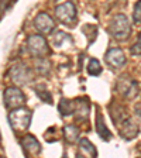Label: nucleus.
<instances>
[{
  "mask_svg": "<svg viewBox=\"0 0 141 158\" xmlns=\"http://www.w3.org/2000/svg\"><path fill=\"white\" fill-rule=\"evenodd\" d=\"M10 76L17 85H27L33 79V71L24 64H16L10 69Z\"/></svg>",
  "mask_w": 141,
  "mask_h": 158,
  "instance_id": "423d86ee",
  "label": "nucleus"
},
{
  "mask_svg": "<svg viewBox=\"0 0 141 158\" xmlns=\"http://www.w3.org/2000/svg\"><path fill=\"white\" fill-rule=\"evenodd\" d=\"M73 113L78 122H85L90 113V103L86 98H79L73 103Z\"/></svg>",
  "mask_w": 141,
  "mask_h": 158,
  "instance_id": "9d476101",
  "label": "nucleus"
},
{
  "mask_svg": "<svg viewBox=\"0 0 141 158\" xmlns=\"http://www.w3.org/2000/svg\"><path fill=\"white\" fill-rule=\"evenodd\" d=\"M135 113H137V117H140V103H137V109H135Z\"/></svg>",
  "mask_w": 141,
  "mask_h": 158,
  "instance_id": "b1692460",
  "label": "nucleus"
},
{
  "mask_svg": "<svg viewBox=\"0 0 141 158\" xmlns=\"http://www.w3.org/2000/svg\"><path fill=\"white\" fill-rule=\"evenodd\" d=\"M55 16L58 19V21H61L62 24L68 26V24H72L76 20V7L73 3L71 2H66L59 6L55 7Z\"/></svg>",
  "mask_w": 141,
  "mask_h": 158,
  "instance_id": "39448f33",
  "label": "nucleus"
},
{
  "mask_svg": "<svg viewBox=\"0 0 141 158\" xmlns=\"http://www.w3.org/2000/svg\"><path fill=\"white\" fill-rule=\"evenodd\" d=\"M27 47L30 49V54L33 56H35V58H44L45 54L49 52V48L45 38L43 35H38V34H33V35L28 37Z\"/></svg>",
  "mask_w": 141,
  "mask_h": 158,
  "instance_id": "7ed1b4c3",
  "label": "nucleus"
},
{
  "mask_svg": "<svg viewBox=\"0 0 141 158\" xmlns=\"http://www.w3.org/2000/svg\"><path fill=\"white\" fill-rule=\"evenodd\" d=\"M102 72V65L96 58H90L88 62V73L90 76H97Z\"/></svg>",
  "mask_w": 141,
  "mask_h": 158,
  "instance_id": "6ab92c4d",
  "label": "nucleus"
},
{
  "mask_svg": "<svg viewBox=\"0 0 141 158\" xmlns=\"http://www.w3.org/2000/svg\"><path fill=\"white\" fill-rule=\"evenodd\" d=\"M131 27L128 23V19L126 17V14H116L113 16L112 21L109 24V33L112 34L114 38L117 40H126L130 35Z\"/></svg>",
  "mask_w": 141,
  "mask_h": 158,
  "instance_id": "f257e3e1",
  "label": "nucleus"
},
{
  "mask_svg": "<svg viewBox=\"0 0 141 158\" xmlns=\"http://www.w3.org/2000/svg\"><path fill=\"white\" fill-rule=\"evenodd\" d=\"M120 134H122L123 138H127V140H131V138L137 137L138 135V124L131 117L124 118V120L120 123Z\"/></svg>",
  "mask_w": 141,
  "mask_h": 158,
  "instance_id": "9b49d317",
  "label": "nucleus"
},
{
  "mask_svg": "<svg viewBox=\"0 0 141 158\" xmlns=\"http://www.w3.org/2000/svg\"><path fill=\"white\" fill-rule=\"evenodd\" d=\"M3 99H4L6 107L10 109V110H16V109L23 107L24 100H26L23 92L19 88H14V86H10V88H7L4 90Z\"/></svg>",
  "mask_w": 141,
  "mask_h": 158,
  "instance_id": "20e7f679",
  "label": "nucleus"
},
{
  "mask_svg": "<svg viewBox=\"0 0 141 158\" xmlns=\"http://www.w3.org/2000/svg\"><path fill=\"white\" fill-rule=\"evenodd\" d=\"M76 158H83V157H82V155H81V154H79V152H78V154H76Z\"/></svg>",
  "mask_w": 141,
  "mask_h": 158,
  "instance_id": "393cba45",
  "label": "nucleus"
},
{
  "mask_svg": "<svg viewBox=\"0 0 141 158\" xmlns=\"http://www.w3.org/2000/svg\"><path fill=\"white\" fill-rule=\"evenodd\" d=\"M64 137L68 143H76L79 140V128L73 124H68L64 127Z\"/></svg>",
  "mask_w": 141,
  "mask_h": 158,
  "instance_id": "dca6fc26",
  "label": "nucleus"
},
{
  "mask_svg": "<svg viewBox=\"0 0 141 158\" xmlns=\"http://www.w3.org/2000/svg\"><path fill=\"white\" fill-rule=\"evenodd\" d=\"M58 110L61 113V116L66 117V116H71L73 113V102L69 100V99L62 98L59 100V105H58Z\"/></svg>",
  "mask_w": 141,
  "mask_h": 158,
  "instance_id": "f3484780",
  "label": "nucleus"
},
{
  "mask_svg": "<svg viewBox=\"0 0 141 158\" xmlns=\"http://www.w3.org/2000/svg\"><path fill=\"white\" fill-rule=\"evenodd\" d=\"M34 26L41 34H49L55 27L52 17L47 13H38L34 19Z\"/></svg>",
  "mask_w": 141,
  "mask_h": 158,
  "instance_id": "1a4fd4ad",
  "label": "nucleus"
},
{
  "mask_svg": "<svg viewBox=\"0 0 141 158\" xmlns=\"http://www.w3.org/2000/svg\"><path fill=\"white\" fill-rule=\"evenodd\" d=\"M105 59H106V62H107V65L114 69L123 68L126 64V55L120 48H110L106 52Z\"/></svg>",
  "mask_w": 141,
  "mask_h": 158,
  "instance_id": "0eeeda50",
  "label": "nucleus"
},
{
  "mask_svg": "<svg viewBox=\"0 0 141 158\" xmlns=\"http://www.w3.org/2000/svg\"><path fill=\"white\" fill-rule=\"evenodd\" d=\"M117 90L122 95H124L126 98L131 99L138 95V83L135 81H133V79L120 78L117 82Z\"/></svg>",
  "mask_w": 141,
  "mask_h": 158,
  "instance_id": "6e6552de",
  "label": "nucleus"
},
{
  "mask_svg": "<svg viewBox=\"0 0 141 158\" xmlns=\"http://www.w3.org/2000/svg\"><path fill=\"white\" fill-rule=\"evenodd\" d=\"M79 147H81V151L86 152L89 157L96 158V155H97V151H96L95 145L89 141L88 138H81V141H79Z\"/></svg>",
  "mask_w": 141,
  "mask_h": 158,
  "instance_id": "a211bd4d",
  "label": "nucleus"
},
{
  "mask_svg": "<svg viewBox=\"0 0 141 158\" xmlns=\"http://www.w3.org/2000/svg\"><path fill=\"white\" fill-rule=\"evenodd\" d=\"M140 14H141V3L138 2V3H135V7H134V14H133L135 24H140V21H141Z\"/></svg>",
  "mask_w": 141,
  "mask_h": 158,
  "instance_id": "4be33fe9",
  "label": "nucleus"
},
{
  "mask_svg": "<svg viewBox=\"0 0 141 158\" xmlns=\"http://www.w3.org/2000/svg\"><path fill=\"white\" fill-rule=\"evenodd\" d=\"M35 93H37V96H38L43 102H45V103H52V96H51V93L47 90L44 86H37L35 88Z\"/></svg>",
  "mask_w": 141,
  "mask_h": 158,
  "instance_id": "412c9836",
  "label": "nucleus"
},
{
  "mask_svg": "<svg viewBox=\"0 0 141 158\" xmlns=\"http://www.w3.org/2000/svg\"><path fill=\"white\" fill-rule=\"evenodd\" d=\"M34 68L39 75L47 76L51 72V62L47 58H37L35 62H34Z\"/></svg>",
  "mask_w": 141,
  "mask_h": 158,
  "instance_id": "2eb2a0df",
  "label": "nucleus"
},
{
  "mask_svg": "<svg viewBox=\"0 0 141 158\" xmlns=\"http://www.w3.org/2000/svg\"><path fill=\"white\" fill-rule=\"evenodd\" d=\"M140 45H141V37H138V38H137V43L133 44V47H131V54H133V55L140 56V54H141Z\"/></svg>",
  "mask_w": 141,
  "mask_h": 158,
  "instance_id": "5701e85b",
  "label": "nucleus"
},
{
  "mask_svg": "<svg viewBox=\"0 0 141 158\" xmlns=\"http://www.w3.org/2000/svg\"><path fill=\"white\" fill-rule=\"evenodd\" d=\"M52 43H54V47H56V48H64V47L72 45L73 40L69 34L64 33V31H56V34L54 35Z\"/></svg>",
  "mask_w": 141,
  "mask_h": 158,
  "instance_id": "ddd939ff",
  "label": "nucleus"
},
{
  "mask_svg": "<svg viewBox=\"0 0 141 158\" xmlns=\"http://www.w3.org/2000/svg\"><path fill=\"white\" fill-rule=\"evenodd\" d=\"M96 130H97V134L100 135L103 140H106V141L112 137V133H110V130L106 127L105 118H103L102 113L99 112V110H97V114H96Z\"/></svg>",
  "mask_w": 141,
  "mask_h": 158,
  "instance_id": "4468645a",
  "label": "nucleus"
},
{
  "mask_svg": "<svg viewBox=\"0 0 141 158\" xmlns=\"http://www.w3.org/2000/svg\"><path fill=\"white\" fill-rule=\"evenodd\" d=\"M110 110H112V120L114 123H122L124 118H127L126 110L122 106H116V109H110Z\"/></svg>",
  "mask_w": 141,
  "mask_h": 158,
  "instance_id": "aec40b11",
  "label": "nucleus"
},
{
  "mask_svg": "<svg viewBox=\"0 0 141 158\" xmlns=\"http://www.w3.org/2000/svg\"><path fill=\"white\" fill-rule=\"evenodd\" d=\"M31 112L28 109L20 107L16 110H11L9 114V122L11 124V127L16 130V131H24L30 127V123H31Z\"/></svg>",
  "mask_w": 141,
  "mask_h": 158,
  "instance_id": "f03ea898",
  "label": "nucleus"
},
{
  "mask_svg": "<svg viewBox=\"0 0 141 158\" xmlns=\"http://www.w3.org/2000/svg\"><path fill=\"white\" fill-rule=\"evenodd\" d=\"M21 145L24 147V150L27 152H31V154H35V155L41 152V145H39L38 140L34 135H26L21 140Z\"/></svg>",
  "mask_w": 141,
  "mask_h": 158,
  "instance_id": "f8f14e48",
  "label": "nucleus"
}]
</instances>
